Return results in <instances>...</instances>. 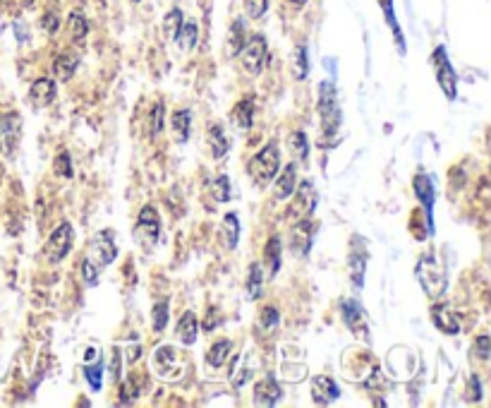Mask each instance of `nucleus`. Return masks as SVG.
Instances as JSON below:
<instances>
[{
	"mask_svg": "<svg viewBox=\"0 0 491 408\" xmlns=\"http://www.w3.org/2000/svg\"><path fill=\"white\" fill-rule=\"evenodd\" d=\"M414 276H417L422 291L427 293L429 300H439L448 288V272H446V262L436 250H427L419 255L417 265H414Z\"/></svg>",
	"mask_w": 491,
	"mask_h": 408,
	"instance_id": "1",
	"label": "nucleus"
},
{
	"mask_svg": "<svg viewBox=\"0 0 491 408\" xmlns=\"http://www.w3.org/2000/svg\"><path fill=\"white\" fill-rule=\"evenodd\" d=\"M281 171V149L278 144H266L261 152H256L247 163V173L254 185H269Z\"/></svg>",
	"mask_w": 491,
	"mask_h": 408,
	"instance_id": "2",
	"label": "nucleus"
},
{
	"mask_svg": "<svg viewBox=\"0 0 491 408\" xmlns=\"http://www.w3.org/2000/svg\"><path fill=\"white\" fill-rule=\"evenodd\" d=\"M319 118L326 137H333L341 125V109H338V89L331 79H324L319 84Z\"/></svg>",
	"mask_w": 491,
	"mask_h": 408,
	"instance_id": "3",
	"label": "nucleus"
},
{
	"mask_svg": "<svg viewBox=\"0 0 491 408\" xmlns=\"http://www.w3.org/2000/svg\"><path fill=\"white\" fill-rule=\"evenodd\" d=\"M431 65H434V75H436V82L441 87V92L446 94L448 101H456L458 97V75L453 70V62L448 60V53H446L444 46H436L431 53Z\"/></svg>",
	"mask_w": 491,
	"mask_h": 408,
	"instance_id": "4",
	"label": "nucleus"
},
{
	"mask_svg": "<svg viewBox=\"0 0 491 408\" xmlns=\"http://www.w3.org/2000/svg\"><path fill=\"white\" fill-rule=\"evenodd\" d=\"M72 241H74V231L70 221H62L53 233L48 236L46 245H43V255L50 265H60L72 250Z\"/></svg>",
	"mask_w": 491,
	"mask_h": 408,
	"instance_id": "5",
	"label": "nucleus"
},
{
	"mask_svg": "<svg viewBox=\"0 0 491 408\" xmlns=\"http://www.w3.org/2000/svg\"><path fill=\"white\" fill-rule=\"evenodd\" d=\"M237 55H240L242 67L249 75H261L264 65H266V58H269V43L261 34H252L249 39H244Z\"/></svg>",
	"mask_w": 491,
	"mask_h": 408,
	"instance_id": "6",
	"label": "nucleus"
},
{
	"mask_svg": "<svg viewBox=\"0 0 491 408\" xmlns=\"http://www.w3.org/2000/svg\"><path fill=\"white\" fill-rule=\"evenodd\" d=\"M118 257V245H115V236L111 231H98L96 236L91 238V245H89V253H86V260L94 262L101 272L106 267L113 265Z\"/></svg>",
	"mask_w": 491,
	"mask_h": 408,
	"instance_id": "7",
	"label": "nucleus"
},
{
	"mask_svg": "<svg viewBox=\"0 0 491 408\" xmlns=\"http://www.w3.org/2000/svg\"><path fill=\"white\" fill-rule=\"evenodd\" d=\"M135 236H137V241H140L142 248H154V245L159 243L161 216L151 204L142 206L140 216H137V224H135Z\"/></svg>",
	"mask_w": 491,
	"mask_h": 408,
	"instance_id": "8",
	"label": "nucleus"
},
{
	"mask_svg": "<svg viewBox=\"0 0 491 408\" xmlns=\"http://www.w3.org/2000/svg\"><path fill=\"white\" fill-rule=\"evenodd\" d=\"M341 317L345 326L352 331V336H357L360 341L369 343L371 341V334H369V324H367V315H364L362 305L352 298H345L341 303Z\"/></svg>",
	"mask_w": 491,
	"mask_h": 408,
	"instance_id": "9",
	"label": "nucleus"
},
{
	"mask_svg": "<svg viewBox=\"0 0 491 408\" xmlns=\"http://www.w3.org/2000/svg\"><path fill=\"white\" fill-rule=\"evenodd\" d=\"M367 243H364L362 236H352V245H350V255H348V274H350V284L355 288L364 286V274H367Z\"/></svg>",
	"mask_w": 491,
	"mask_h": 408,
	"instance_id": "10",
	"label": "nucleus"
},
{
	"mask_svg": "<svg viewBox=\"0 0 491 408\" xmlns=\"http://www.w3.org/2000/svg\"><path fill=\"white\" fill-rule=\"evenodd\" d=\"M412 190H414V197H417V202L422 204V214H424L427 224L434 228V202H436V190H434V178L429 173L419 171L417 175H414L412 180Z\"/></svg>",
	"mask_w": 491,
	"mask_h": 408,
	"instance_id": "11",
	"label": "nucleus"
},
{
	"mask_svg": "<svg viewBox=\"0 0 491 408\" xmlns=\"http://www.w3.org/2000/svg\"><path fill=\"white\" fill-rule=\"evenodd\" d=\"M319 204V194L314 190L310 180H302L300 185H295V204L290 206V214L300 219H310Z\"/></svg>",
	"mask_w": 491,
	"mask_h": 408,
	"instance_id": "12",
	"label": "nucleus"
},
{
	"mask_svg": "<svg viewBox=\"0 0 491 408\" xmlns=\"http://www.w3.org/2000/svg\"><path fill=\"white\" fill-rule=\"evenodd\" d=\"M314 233H317V224L310 221V219H302L293 226L290 231V248L295 257H305L312 250V241Z\"/></svg>",
	"mask_w": 491,
	"mask_h": 408,
	"instance_id": "13",
	"label": "nucleus"
},
{
	"mask_svg": "<svg viewBox=\"0 0 491 408\" xmlns=\"http://www.w3.org/2000/svg\"><path fill=\"white\" fill-rule=\"evenodd\" d=\"M312 397L314 404L329 406L341 397V387L336 385V380L326 377V375H317V377H312Z\"/></svg>",
	"mask_w": 491,
	"mask_h": 408,
	"instance_id": "14",
	"label": "nucleus"
},
{
	"mask_svg": "<svg viewBox=\"0 0 491 408\" xmlns=\"http://www.w3.org/2000/svg\"><path fill=\"white\" fill-rule=\"evenodd\" d=\"M283 399V387L276 377H264L254 387V404L256 406H276Z\"/></svg>",
	"mask_w": 491,
	"mask_h": 408,
	"instance_id": "15",
	"label": "nucleus"
},
{
	"mask_svg": "<svg viewBox=\"0 0 491 408\" xmlns=\"http://www.w3.org/2000/svg\"><path fill=\"white\" fill-rule=\"evenodd\" d=\"M20 116H15V113L0 116V149H5L8 154L15 149L17 140H20Z\"/></svg>",
	"mask_w": 491,
	"mask_h": 408,
	"instance_id": "16",
	"label": "nucleus"
},
{
	"mask_svg": "<svg viewBox=\"0 0 491 408\" xmlns=\"http://www.w3.org/2000/svg\"><path fill=\"white\" fill-rule=\"evenodd\" d=\"M55 94H58V89H55V82L50 77H39L29 89V101L34 104L36 109H46V106L53 104Z\"/></svg>",
	"mask_w": 491,
	"mask_h": 408,
	"instance_id": "17",
	"label": "nucleus"
},
{
	"mask_svg": "<svg viewBox=\"0 0 491 408\" xmlns=\"http://www.w3.org/2000/svg\"><path fill=\"white\" fill-rule=\"evenodd\" d=\"M431 322L434 326H436L439 331H444V334H458L461 331V322H458V315L451 310L448 305H434L431 307Z\"/></svg>",
	"mask_w": 491,
	"mask_h": 408,
	"instance_id": "18",
	"label": "nucleus"
},
{
	"mask_svg": "<svg viewBox=\"0 0 491 408\" xmlns=\"http://www.w3.org/2000/svg\"><path fill=\"white\" fill-rule=\"evenodd\" d=\"M295 185H298V166H295V163H288L283 171L276 173L273 197L276 199H288L295 192Z\"/></svg>",
	"mask_w": 491,
	"mask_h": 408,
	"instance_id": "19",
	"label": "nucleus"
},
{
	"mask_svg": "<svg viewBox=\"0 0 491 408\" xmlns=\"http://www.w3.org/2000/svg\"><path fill=\"white\" fill-rule=\"evenodd\" d=\"M175 334H178V341L182 346H194L197 343V334H199V322L194 312H182L178 319V326H175Z\"/></svg>",
	"mask_w": 491,
	"mask_h": 408,
	"instance_id": "20",
	"label": "nucleus"
},
{
	"mask_svg": "<svg viewBox=\"0 0 491 408\" xmlns=\"http://www.w3.org/2000/svg\"><path fill=\"white\" fill-rule=\"evenodd\" d=\"M281 257H283V243L281 238H269L266 248H264V262L261 267H266L269 279H273L276 274L281 272Z\"/></svg>",
	"mask_w": 491,
	"mask_h": 408,
	"instance_id": "21",
	"label": "nucleus"
},
{
	"mask_svg": "<svg viewBox=\"0 0 491 408\" xmlns=\"http://www.w3.org/2000/svg\"><path fill=\"white\" fill-rule=\"evenodd\" d=\"M206 140H209V147H211V156L213 159H223L225 154L230 152V142H228V135L221 125H211L209 133H206Z\"/></svg>",
	"mask_w": 491,
	"mask_h": 408,
	"instance_id": "22",
	"label": "nucleus"
},
{
	"mask_svg": "<svg viewBox=\"0 0 491 408\" xmlns=\"http://www.w3.org/2000/svg\"><path fill=\"white\" fill-rule=\"evenodd\" d=\"M77 65H79V55L77 53H70V51H65V53H60L58 58H55L53 62V75H55V79H60V82H67L74 75V70H77Z\"/></svg>",
	"mask_w": 491,
	"mask_h": 408,
	"instance_id": "23",
	"label": "nucleus"
},
{
	"mask_svg": "<svg viewBox=\"0 0 491 408\" xmlns=\"http://www.w3.org/2000/svg\"><path fill=\"white\" fill-rule=\"evenodd\" d=\"M171 128H173V135H175V142L178 144H185L190 140V128H192V113L187 109L182 111H175L173 118H171Z\"/></svg>",
	"mask_w": 491,
	"mask_h": 408,
	"instance_id": "24",
	"label": "nucleus"
},
{
	"mask_svg": "<svg viewBox=\"0 0 491 408\" xmlns=\"http://www.w3.org/2000/svg\"><path fill=\"white\" fill-rule=\"evenodd\" d=\"M240 221H237V214L230 211V214L223 216V226H221V236L225 243V250H235L237 243H240Z\"/></svg>",
	"mask_w": 491,
	"mask_h": 408,
	"instance_id": "25",
	"label": "nucleus"
},
{
	"mask_svg": "<svg viewBox=\"0 0 491 408\" xmlns=\"http://www.w3.org/2000/svg\"><path fill=\"white\" fill-rule=\"evenodd\" d=\"M199 39V27L194 20H182V27L178 31V36H175V41H178V48L182 53H190L194 48V43H197Z\"/></svg>",
	"mask_w": 491,
	"mask_h": 408,
	"instance_id": "26",
	"label": "nucleus"
},
{
	"mask_svg": "<svg viewBox=\"0 0 491 408\" xmlns=\"http://www.w3.org/2000/svg\"><path fill=\"white\" fill-rule=\"evenodd\" d=\"M381 10H383V20H386V24L391 27L393 31V39L395 43H398V53L405 55V39H402V31H400V24L398 20H395V10H393V0H379Z\"/></svg>",
	"mask_w": 491,
	"mask_h": 408,
	"instance_id": "27",
	"label": "nucleus"
},
{
	"mask_svg": "<svg viewBox=\"0 0 491 408\" xmlns=\"http://www.w3.org/2000/svg\"><path fill=\"white\" fill-rule=\"evenodd\" d=\"M249 377H252L249 358L247 355H237L235 360H232V368H230V382H232V387L242 389L249 382Z\"/></svg>",
	"mask_w": 491,
	"mask_h": 408,
	"instance_id": "28",
	"label": "nucleus"
},
{
	"mask_svg": "<svg viewBox=\"0 0 491 408\" xmlns=\"http://www.w3.org/2000/svg\"><path fill=\"white\" fill-rule=\"evenodd\" d=\"M247 296L249 300H256L261 296L264 291V267L261 262H252L249 265V272H247Z\"/></svg>",
	"mask_w": 491,
	"mask_h": 408,
	"instance_id": "29",
	"label": "nucleus"
},
{
	"mask_svg": "<svg viewBox=\"0 0 491 408\" xmlns=\"http://www.w3.org/2000/svg\"><path fill=\"white\" fill-rule=\"evenodd\" d=\"M230 351H232L230 338H221V341H216L209 348V353H206V363H209L211 368H223V363L228 360Z\"/></svg>",
	"mask_w": 491,
	"mask_h": 408,
	"instance_id": "30",
	"label": "nucleus"
},
{
	"mask_svg": "<svg viewBox=\"0 0 491 408\" xmlns=\"http://www.w3.org/2000/svg\"><path fill=\"white\" fill-rule=\"evenodd\" d=\"M86 34H89V22H86V17L81 15V12H70V17H67V36L79 43V41H84Z\"/></svg>",
	"mask_w": 491,
	"mask_h": 408,
	"instance_id": "31",
	"label": "nucleus"
},
{
	"mask_svg": "<svg viewBox=\"0 0 491 408\" xmlns=\"http://www.w3.org/2000/svg\"><path fill=\"white\" fill-rule=\"evenodd\" d=\"M288 149H290L295 159L307 161V156H310V140H307V135L302 130H295V133L288 135Z\"/></svg>",
	"mask_w": 491,
	"mask_h": 408,
	"instance_id": "32",
	"label": "nucleus"
},
{
	"mask_svg": "<svg viewBox=\"0 0 491 408\" xmlns=\"http://www.w3.org/2000/svg\"><path fill=\"white\" fill-rule=\"evenodd\" d=\"M84 377H86V385L91 387V392H98V389L103 387V358L98 355L86 363Z\"/></svg>",
	"mask_w": 491,
	"mask_h": 408,
	"instance_id": "33",
	"label": "nucleus"
},
{
	"mask_svg": "<svg viewBox=\"0 0 491 408\" xmlns=\"http://www.w3.org/2000/svg\"><path fill=\"white\" fill-rule=\"evenodd\" d=\"M182 10L180 8H173L171 12L166 15V20H163V39L166 41H175V36H178V31L182 27Z\"/></svg>",
	"mask_w": 491,
	"mask_h": 408,
	"instance_id": "34",
	"label": "nucleus"
},
{
	"mask_svg": "<svg viewBox=\"0 0 491 408\" xmlns=\"http://www.w3.org/2000/svg\"><path fill=\"white\" fill-rule=\"evenodd\" d=\"M168 317H171V305H168V300H156L154 303V310H151V319H154V331H161L168 326Z\"/></svg>",
	"mask_w": 491,
	"mask_h": 408,
	"instance_id": "35",
	"label": "nucleus"
},
{
	"mask_svg": "<svg viewBox=\"0 0 491 408\" xmlns=\"http://www.w3.org/2000/svg\"><path fill=\"white\" fill-rule=\"evenodd\" d=\"M242 43H244V22L242 20H235L230 24V34H228V55H237L240 53V48H242Z\"/></svg>",
	"mask_w": 491,
	"mask_h": 408,
	"instance_id": "36",
	"label": "nucleus"
},
{
	"mask_svg": "<svg viewBox=\"0 0 491 408\" xmlns=\"http://www.w3.org/2000/svg\"><path fill=\"white\" fill-rule=\"evenodd\" d=\"M252 118H254V101H252V99H242V101H237V106H235L237 125H240L242 130H249Z\"/></svg>",
	"mask_w": 491,
	"mask_h": 408,
	"instance_id": "37",
	"label": "nucleus"
},
{
	"mask_svg": "<svg viewBox=\"0 0 491 408\" xmlns=\"http://www.w3.org/2000/svg\"><path fill=\"white\" fill-rule=\"evenodd\" d=\"M149 125H151V137L163 133V128H166V106H163V101L154 104L151 116H149Z\"/></svg>",
	"mask_w": 491,
	"mask_h": 408,
	"instance_id": "38",
	"label": "nucleus"
},
{
	"mask_svg": "<svg viewBox=\"0 0 491 408\" xmlns=\"http://www.w3.org/2000/svg\"><path fill=\"white\" fill-rule=\"evenodd\" d=\"M293 62H295V65H293L295 77H298V79H307V75H310V58H307V48L305 46L295 48Z\"/></svg>",
	"mask_w": 491,
	"mask_h": 408,
	"instance_id": "39",
	"label": "nucleus"
},
{
	"mask_svg": "<svg viewBox=\"0 0 491 408\" xmlns=\"http://www.w3.org/2000/svg\"><path fill=\"white\" fill-rule=\"evenodd\" d=\"M211 194H213V199H216L218 204L228 202V199H230V178H228V175H218V178L213 180Z\"/></svg>",
	"mask_w": 491,
	"mask_h": 408,
	"instance_id": "40",
	"label": "nucleus"
},
{
	"mask_svg": "<svg viewBox=\"0 0 491 408\" xmlns=\"http://www.w3.org/2000/svg\"><path fill=\"white\" fill-rule=\"evenodd\" d=\"M53 171L62 175V178H72V159L70 152H60L53 161Z\"/></svg>",
	"mask_w": 491,
	"mask_h": 408,
	"instance_id": "41",
	"label": "nucleus"
},
{
	"mask_svg": "<svg viewBox=\"0 0 491 408\" xmlns=\"http://www.w3.org/2000/svg\"><path fill=\"white\" fill-rule=\"evenodd\" d=\"M244 10L249 20H261L269 10V0H244Z\"/></svg>",
	"mask_w": 491,
	"mask_h": 408,
	"instance_id": "42",
	"label": "nucleus"
},
{
	"mask_svg": "<svg viewBox=\"0 0 491 408\" xmlns=\"http://www.w3.org/2000/svg\"><path fill=\"white\" fill-rule=\"evenodd\" d=\"M98 274H101V269L84 257V262H81V276H84V284L86 286H96L98 284Z\"/></svg>",
	"mask_w": 491,
	"mask_h": 408,
	"instance_id": "43",
	"label": "nucleus"
},
{
	"mask_svg": "<svg viewBox=\"0 0 491 408\" xmlns=\"http://www.w3.org/2000/svg\"><path fill=\"white\" fill-rule=\"evenodd\" d=\"M60 27V20H58V12L55 10H48L46 15L41 17V29L46 31V34H55Z\"/></svg>",
	"mask_w": 491,
	"mask_h": 408,
	"instance_id": "44",
	"label": "nucleus"
},
{
	"mask_svg": "<svg viewBox=\"0 0 491 408\" xmlns=\"http://www.w3.org/2000/svg\"><path fill=\"white\" fill-rule=\"evenodd\" d=\"M221 322H223V319H221V310H218V307H209V310H206V315H204V322H201V326H204V331H213Z\"/></svg>",
	"mask_w": 491,
	"mask_h": 408,
	"instance_id": "45",
	"label": "nucleus"
},
{
	"mask_svg": "<svg viewBox=\"0 0 491 408\" xmlns=\"http://www.w3.org/2000/svg\"><path fill=\"white\" fill-rule=\"evenodd\" d=\"M259 319H261V324L266 326V329H271V326L278 324L281 315H278V310H276V307H264L261 315H259Z\"/></svg>",
	"mask_w": 491,
	"mask_h": 408,
	"instance_id": "46",
	"label": "nucleus"
},
{
	"mask_svg": "<svg viewBox=\"0 0 491 408\" xmlns=\"http://www.w3.org/2000/svg\"><path fill=\"white\" fill-rule=\"evenodd\" d=\"M475 353H477L480 360H487V358H489V336L477 338V341H475Z\"/></svg>",
	"mask_w": 491,
	"mask_h": 408,
	"instance_id": "47",
	"label": "nucleus"
},
{
	"mask_svg": "<svg viewBox=\"0 0 491 408\" xmlns=\"http://www.w3.org/2000/svg\"><path fill=\"white\" fill-rule=\"evenodd\" d=\"M470 394H475V401H480L482 399V385H480V377H477V375H472L470 377Z\"/></svg>",
	"mask_w": 491,
	"mask_h": 408,
	"instance_id": "48",
	"label": "nucleus"
},
{
	"mask_svg": "<svg viewBox=\"0 0 491 408\" xmlns=\"http://www.w3.org/2000/svg\"><path fill=\"white\" fill-rule=\"evenodd\" d=\"M305 3H307V0H290V5H295V8H302Z\"/></svg>",
	"mask_w": 491,
	"mask_h": 408,
	"instance_id": "49",
	"label": "nucleus"
},
{
	"mask_svg": "<svg viewBox=\"0 0 491 408\" xmlns=\"http://www.w3.org/2000/svg\"><path fill=\"white\" fill-rule=\"evenodd\" d=\"M34 3H36V0H22L24 8H31V5H34Z\"/></svg>",
	"mask_w": 491,
	"mask_h": 408,
	"instance_id": "50",
	"label": "nucleus"
},
{
	"mask_svg": "<svg viewBox=\"0 0 491 408\" xmlns=\"http://www.w3.org/2000/svg\"><path fill=\"white\" fill-rule=\"evenodd\" d=\"M132 3H140V0H132Z\"/></svg>",
	"mask_w": 491,
	"mask_h": 408,
	"instance_id": "51",
	"label": "nucleus"
},
{
	"mask_svg": "<svg viewBox=\"0 0 491 408\" xmlns=\"http://www.w3.org/2000/svg\"><path fill=\"white\" fill-rule=\"evenodd\" d=\"M55 3H58V0H55Z\"/></svg>",
	"mask_w": 491,
	"mask_h": 408,
	"instance_id": "52",
	"label": "nucleus"
}]
</instances>
